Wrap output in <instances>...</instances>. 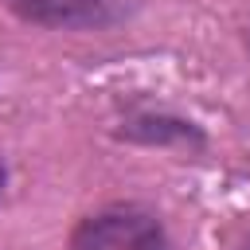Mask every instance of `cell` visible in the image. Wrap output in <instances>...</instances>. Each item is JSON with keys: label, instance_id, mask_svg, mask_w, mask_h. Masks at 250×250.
<instances>
[{"label": "cell", "instance_id": "obj_6", "mask_svg": "<svg viewBox=\"0 0 250 250\" xmlns=\"http://www.w3.org/2000/svg\"><path fill=\"white\" fill-rule=\"evenodd\" d=\"M242 47H246V55H250V20L242 23Z\"/></svg>", "mask_w": 250, "mask_h": 250}, {"label": "cell", "instance_id": "obj_1", "mask_svg": "<svg viewBox=\"0 0 250 250\" xmlns=\"http://www.w3.org/2000/svg\"><path fill=\"white\" fill-rule=\"evenodd\" d=\"M66 250H176L164 215L137 199H113L86 211L70 234Z\"/></svg>", "mask_w": 250, "mask_h": 250}, {"label": "cell", "instance_id": "obj_3", "mask_svg": "<svg viewBox=\"0 0 250 250\" xmlns=\"http://www.w3.org/2000/svg\"><path fill=\"white\" fill-rule=\"evenodd\" d=\"M4 12L39 31H113L125 27L141 0H0Z\"/></svg>", "mask_w": 250, "mask_h": 250}, {"label": "cell", "instance_id": "obj_5", "mask_svg": "<svg viewBox=\"0 0 250 250\" xmlns=\"http://www.w3.org/2000/svg\"><path fill=\"white\" fill-rule=\"evenodd\" d=\"M234 250H250V227L238 234V246H234Z\"/></svg>", "mask_w": 250, "mask_h": 250}, {"label": "cell", "instance_id": "obj_2", "mask_svg": "<svg viewBox=\"0 0 250 250\" xmlns=\"http://www.w3.org/2000/svg\"><path fill=\"white\" fill-rule=\"evenodd\" d=\"M113 141L152 152H176V156H203L211 148V133L203 121L160 105V102H121L113 117Z\"/></svg>", "mask_w": 250, "mask_h": 250}, {"label": "cell", "instance_id": "obj_4", "mask_svg": "<svg viewBox=\"0 0 250 250\" xmlns=\"http://www.w3.org/2000/svg\"><path fill=\"white\" fill-rule=\"evenodd\" d=\"M8 191V160H4V152H0V195Z\"/></svg>", "mask_w": 250, "mask_h": 250}]
</instances>
